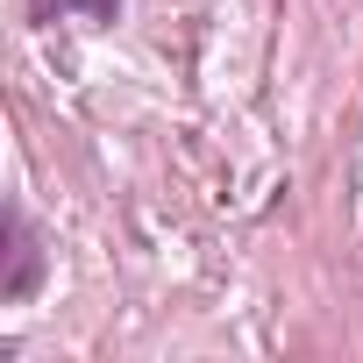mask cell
Wrapping results in <instances>:
<instances>
[{"mask_svg":"<svg viewBox=\"0 0 363 363\" xmlns=\"http://www.w3.org/2000/svg\"><path fill=\"white\" fill-rule=\"evenodd\" d=\"M0 228H8V278H0V299L22 306L43 285V250H36V228H29V214L15 200H8V214H0Z\"/></svg>","mask_w":363,"mask_h":363,"instance_id":"obj_1","label":"cell"},{"mask_svg":"<svg viewBox=\"0 0 363 363\" xmlns=\"http://www.w3.org/2000/svg\"><path fill=\"white\" fill-rule=\"evenodd\" d=\"M57 15H79V22H114L121 0H29V22H57Z\"/></svg>","mask_w":363,"mask_h":363,"instance_id":"obj_2","label":"cell"}]
</instances>
